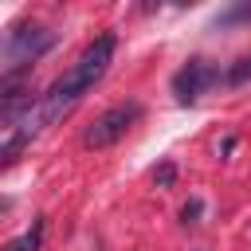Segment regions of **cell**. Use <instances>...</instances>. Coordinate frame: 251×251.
Listing matches in <instances>:
<instances>
[{
  "label": "cell",
  "instance_id": "obj_1",
  "mask_svg": "<svg viewBox=\"0 0 251 251\" xmlns=\"http://www.w3.org/2000/svg\"><path fill=\"white\" fill-rule=\"evenodd\" d=\"M114 51H118V39L106 31V35H98L82 55H78V63L63 75V78H55L39 98H35V110L16 126V129H8V141H4V157L8 161H16V153L35 137V133H43L47 126H55L59 118H67L90 90H94V82L110 71V63H114Z\"/></svg>",
  "mask_w": 251,
  "mask_h": 251
},
{
  "label": "cell",
  "instance_id": "obj_2",
  "mask_svg": "<svg viewBox=\"0 0 251 251\" xmlns=\"http://www.w3.org/2000/svg\"><path fill=\"white\" fill-rule=\"evenodd\" d=\"M55 47V31L39 27V24H24L12 27L4 35V78H20V71H27L35 59H43Z\"/></svg>",
  "mask_w": 251,
  "mask_h": 251
},
{
  "label": "cell",
  "instance_id": "obj_3",
  "mask_svg": "<svg viewBox=\"0 0 251 251\" xmlns=\"http://www.w3.org/2000/svg\"><path fill=\"white\" fill-rule=\"evenodd\" d=\"M141 118V106L137 102H122V106H110L106 114H98L94 118V126L82 133V145L86 149H110V145H118L129 129H133V122Z\"/></svg>",
  "mask_w": 251,
  "mask_h": 251
},
{
  "label": "cell",
  "instance_id": "obj_4",
  "mask_svg": "<svg viewBox=\"0 0 251 251\" xmlns=\"http://www.w3.org/2000/svg\"><path fill=\"white\" fill-rule=\"evenodd\" d=\"M220 82H224V75H220L216 63H208V59H188V63L173 75V94H176V102H196L200 94H208V90L220 86Z\"/></svg>",
  "mask_w": 251,
  "mask_h": 251
},
{
  "label": "cell",
  "instance_id": "obj_5",
  "mask_svg": "<svg viewBox=\"0 0 251 251\" xmlns=\"http://www.w3.org/2000/svg\"><path fill=\"white\" fill-rule=\"evenodd\" d=\"M43 231H47V224H43V220H35V227H27L24 235L8 239V243H4V251H39V243H43Z\"/></svg>",
  "mask_w": 251,
  "mask_h": 251
},
{
  "label": "cell",
  "instance_id": "obj_6",
  "mask_svg": "<svg viewBox=\"0 0 251 251\" xmlns=\"http://www.w3.org/2000/svg\"><path fill=\"white\" fill-rule=\"evenodd\" d=\"M224 82H227V86H247V82H251V55H243V59H235V63L227 67V75H224Z\"/></svg>",
  "mask_w": 251,
  "mask_h": 251
},
{
  "label": "cell",
  "instance_id": "obj_7",
  "mask_svg": "<svg viewBox=\"0 0 251 251\" xmlns=\"http://www.w3.org/2000/svg\"><path fill=\"white\" fill-rule=\"evenodd\" d=\"M153 180H157V188H173V180H176V165H173V161H161V165L153 169Z\"/></svg>",
  "mask_w": 251,
  "mask_h": 251
},
{
  "label": "cell",
  "instance_id": "obj_8",
  "mask_svg": "<svg viewBox=\"0 0 251 251\" xmlns=\"http://www.w3.org/2000/svg\"><path fill=\"white\" fill-rule=\"evenodd\" d=\"M200 212H204V204H200V200H188V204H184V212H180V216H184V220H188V224H192V220H196V216H200Z\"/></svg>",
  "mask_w": 251,
  "mask_h": 251
}]
</instances>
